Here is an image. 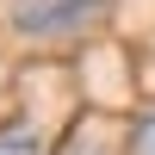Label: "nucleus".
Wrapping results in <instances>:
<instances>
[{"label":"nucleus","instance_id":"obj_3","mask_svg":"<svg viewBox=\"0 0 155 155\" xmlns=\"http://www.w3.org/2000/svg\"><path fill=\"white\" fill-rule=\"evenodd\" d=\"M137 155H155V112L137 124Z\"/></svg>","mask_w":155,"mask_h":155},{"label":"nucleus","instance_id":"obj_1","mask_svg":"<svg viewBox=\"0 0 155 155\" xmlns=\"http://www.w3.org/2000/svg\"><path fill=\"white\" fill-rule=\"evenodd\" d=\"M99 12H106V0H12V25L25 37H68L93 25Z\"/></svg>","mask_w":155,"mask_h":155},{"label":"nucleus","instance_id":"obj_2","mask_svg":"<svg viewBox=\"0 0 155 155\" xmlns=\"http://www.w3.org/2000/svg\"><path fill=\"white\" fill-rule=\"evenodd\" d=\"M0 155H44V143H37L31 130H6L0 137Z\"/></svg>","mask_w":155,"mask_h":155},{"label":"nucleus","instance_id":"obj_4","mask_svg":"<svg viewBox=\"0 0 155 155\" xmlns=\"http://www.w3.org/2000/svg\"><path fill=\"white\" fill-rule=\"evenodd\" d=\"M87 155H99V149H87Z\"/></svg>","mask_w":155,"mask_h":155}]
</instances>
